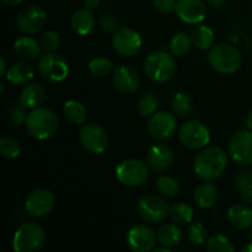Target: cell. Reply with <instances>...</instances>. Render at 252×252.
<instances>
[{
  "mask_svg": "<svg viewBox=\"0 0 252 252\" xmlns=\"http://www.w3.org/2000/svg\"><path fill=\"white\" fill-rule=\"evenodd\" d=\"M228 166V155L221 148L211 147L202 150L194 159L193 169L204 181H214L221 176Z\"/></svg>",
  "mask_w": 252,
  "mask_h": 252,
  "instance_id": "1",
  "label": "cell"
},
{
  "mask_svg": "<svg viewBox=\"0 0 252 252\" xmlns=\"http://www.w3.org/2000/svg\"><path fill=\"white\" fill-rule=\"evenodd\" d=\"M26 129L31 137L46 140L53 137L59 128V120L56 113L46 107H36L27 115Z\"/></svg>",
  "mask_w": 252,
  "mask_h": 252,
  "instance_id": "2",
  "label": "cell"
},
{
  "mask_svg": "<svg viewBox=\"0 0 252 252\" xmlns=\"http://www.w3.org/2000/svg\"><path fill=\"white\" fill-rule=\"evenodd\" d=\"M176 61L174 54L165 51H157L150 53L144 62V70L147 75L155 83H167L176 74Z\"/></svg>",
  "mask_w": 252,
  "mask_h": 252,
  "instance_id": "3",
  "label": "cell"
},
{
  "mask_svg": "<svg viewBox=\"0 0 252 252\" xmlns=\"http://www.w3.org/2000/svg\"><path fill=\"white\" fill-rule=\"evenodd\" d=\"M208 62L218 73L233 74L240 69L243 56L236 47L228 43H219L209 51Z\"/></svg>",
  "mask_w": 252,
  "mask_h": 252,
  "instance_id": "4",
  "label": "cell"
},
{
  "mask_svg": "<svg viewBox=\"0 0 252 252\" xmlns=\"http://www.w3.org/2000/svg\"><path fill=\"white\" fill-rule=\"evenodd\" d=\"M46 235L41 226L33 221L20 225L12 238V248L16 252H36L44 245Z\"/></svg>",
  "mask_w": 252,
  "mask_h": 252,
  "instance_id": "5",
  "label": "cell"
},
{
  "mask_svg": "<svg viewBox=\"0 0 252 252\" xmlns=\"http://www.w3.org/2000/svg\"><path fill=\"white\" fill-rule=\"evenodd\" d=\"M116 177L125 186L139 187L148 181L149 171L140 160L127 159L116 167Z\"/></svg>",
  "mask_w": 252,
  "mask_h": 252,
  "instance_id": "6",
  "label": "cell"
},
{
  "mask_svg": "<svg viewBox=\"0 0 252 252\" xmlns=\"http://www.w3.org/2000/svg\"><path fill=\"white\" fill-rule=\"evenodd\" d=\"M179 139L189 149L198 150L208 144L211 134L203 123L197 120H189L180 127Z\"/></svg>",
  "mask_w": 252,
  "mask_h": 252,
  "instance_id": "7",
  "label": "cell"
},
{
  "mask_svg": "<svg viewBox=\"0 0 252 252\" xmlns=\"http://www.w3.org/2000/svg\"><path fill=\"white\" fill-rule=\"evenodd\" d=\"M137 209L145 221L158 224L164 221L170 214V207L164 198L155 194H147L138 201Z\"/></svg>",
  "mask_w": 252,
  "mask_h": 252,
  "instance_id": "8",
  "label": "cell"
},
{
  "mask_svg": "<svg viewBox=\"0 0 252 252\" xmlns=\"http://www.w3.org/2000/svg\"><path fill=\"white\" fill-rule=\"evenodd\" d=\"M38 71L44 80L59 83L69 75V65L65 59L56 52L44 53L39 58Z\"/></svg>",
  "mask_w": 252,
  "mask_h": 252,
  "instance_id": "9",
  "label": "cell"
},
{
  "mask_svg": "<svg viewBox=\"0 0 252 252\" xmlns=\"http://www.w3.org/2000/svg\"><path fill=\"white\" fill-rule=\"evenodd\" d=\"M177 132V120L170 112H157L150 117L148 122V133L155 140H167L174 137Z\"/></svg>",
  "mask_w": 252,
  "mask_h": 252,
  "instance_id": "10",
  "label": "cell"
},
{
  "mask_svg": "<svg viewBox=\"0 0 252 252\" xmlns=\"http://www.w3.org/2000/svg\"><path fill=\"white\" fill-rule=\"evenodd\" d=\"M142 37L135 30L120 27L112 36V46L122 57H133L142 48Z\"/></svg>",
  "mask_w": 252,
  "mask_h": 252,
  "instance_id": "11",
  "label": "cell"
},
{
  "mask_svg": "<svg viewBox=\"0 0 252 252\" xmlns=\"http://www.w3.org/2000/svg\"><path fill=\"white\" fill-rule=\"evenodd\" d=\"M79 140L84 149L93 154H101L108 145V138L105 129L95 123H89L81 127Z\"/></svg>",
  "mask_w": 252,
  "mask_h": 252,
  "instance_id": "12",
  "label": "cell"
},
{
  "mask_svg": "<svg viewBox=\"0 0 252 252\" xmlns=\"http://www.w3.org/2000/svg\"><path fill=\"white\" fill-rule=\"evenodd\" d=\"M47 21V14L37 5L26 6L16 16V25L21 32L26 34L37 33L42 30Z\"/></svg>",
  "mask_w": 252,
  "mask_h": 252,
  "instance_id": "13",
  "label": "cell"
},
{
  "mask_svg": "<svg viewBox=\"0 0 252 252\" xmlns=\"http://www.w3.org/2000/svg\"><path fill=\"white\" fill-rule=\"evenodd\" d=\"M229 154L236 164H252V130H239L231 137Z\"/></svg>",
  "mask_w": 252,
  "mask_h": 252,
  "instance_id": "14",
  "label": "cell"
},
{
  "mask_svg": "<svg viewBox=\"0 0 252 252\" xmlns=\"http://www.w3.org/2000/svg\"><path fill=\"white\" fill-rule=\"evenodd\" d=\"M54 207V196L46 189H39L30 193L27 197L25 208L33 218H42L47 216Z\"/></svg>",
  "mask_w": 252,
  "mask_h": 252,
  "instance_id": "15",
  "label": "cell"
},
{
  "mask_svg": "<svg viewBox=\"0 0 252 252\" xmlns=\"http://www.w3.org/2000/svg\"><path fill=\"white\" fill-rule=\"evenodd\" d=\"M158 234L145 225H135L128 231L127 245L132 251L148 252L153 250L157 244Z\"/></svg>",
  "mask_w": 252,
  "mask_h": 252,
  "instance_id": "16",
  "label": "cell"
},
{
  "mask_svg": "<svg viewBox=\"0 0 252 252\" xmlns=\"http://www.w3.org/2000/svg\"><path fill=\"white\" fill-rule=\"evenodd\" d=\"M175 11L184 22L197 25L206 17L207 7L202 0H176Z\"/></svg>",
  "mask_w": 252,
  "mask_h": 252,
  "instance_id": "17",
  "label": "cell"
},
{
  "mask_svg": "<svg viewBox=\"0 0 252 252\" xmlns=\"http://www.w3.org/2000/svg\"><path fill=\"white\" fill-rule=\"evenodd\" d=\"M148 165L155 172H165L171 167L175 160V153L165 144H154L147 154Z\"/></svg>",
  "mask_w": 252,
  "mask_h": 252,
  "instance_id": "18",
  "label": "cell"
},
{
  "mask_svg": "<svg viewBox=\"0 0 252 252\" xmlns=\"http://www.w3.org/2000/svg\"><path fill=\"white\" fill-rule=\"evenodd\" d=\"M113 85L123 94H133L139 89L140 78L137 71L128 65H121L113 70Z\"/></svg>",
  "mask_w": 252,
  "mask_h": 252,
  "instance_id": "19",
  "label": "cell"
},
{
  "mask_svg": "<svg viewBox=\"0 0 252 252\" xmlns=\"http://www.w3.org/2000/svg\"><path fill=\"white\" fill-rule=\"evenodd\" d=\"M70 25L71 29L80 36L89 34L95 27V16L93 14V10L88 7L76 10L71 16Z\"/></svg>",
  "mask_w": 252,
  "mask_h": 252,
  "instance_id": "20",
  "label": "cell"
},
{
  "mask_svg": "<svg viewBox=\"0 0 252 252\" xmlns=\"http://www.w3.org/2000/svg\"><path fill=\"white\" fill-rule=\"evenodd\" d=\"M228 220L231 226L246 230L252 226V209L245 204H235L228 212Z\"/></svg>",
  "mask_w": 252,
  "mask_h": 252,
  "instance_id": "21",
  "label": "cell"
},
{
  "mask_svg": "<svg viewBox=\"0 0 252 252\" xmlns=\"http://www.w3.org/2000/svg\"><path fill=\"white\" fill-rule=\"evenodd\" d=\"M14 49L15 53L20 58L26 59V61H32V59H36L37 57H39L42 47L37 39L29 36H24L16 39L14 44Z\"/></svg>",
  "mask_w": 252,
  "mask_h": 252,
  "instance_id": "22",
  "label": "cell"
},
{
  "mask_svg": "<svg viewBox=\"0 0 252 252\" xmlns=\"http://www.w3.org/2000/svg\"><path fill=\"white\" fill-rule=\"evenodd\" d=\"M44 96H46L44 89L39 84H30L22 89L21 95H20V103L25 108L33 110L43 102Z\"/></svg>",
  "mask_w": 252,
  "mask_h": 252,
  "instance_id": "23",
  "label": "cell"
},
{
  "mask_svg": "<svg viewBox=\"0 0 252 252\" xmlns=\"http://www.w3.org/2000/svg\"><path fill=\"white\" fill-rule=\"evenodd\" d=\"M218 198V189L212 181H206V184H202L197 187L194 191V202L199 208H211L214 206Z\"/></svg>",
  "mask_w": 252,
  "mask_h": 252,
  "instance_id": "24",
  "label": "cell"
},
{
  "mask_svg": "<svg viewBox=\"0 0 252 252\" xmlns=\"http://www.w3.org/2000/svg\"><path fill=\"white\" fill-rule=\"evenodd\" d=\"M33 78V70L27 63H15L7 69L6 79L14 85H25Z\"/></svg>",
  "mask_w": 252,
  "mask_h": 252,
  "instance_id": "25",
  "label": "cell"
},
{
  "mask_svg": "<svg viewBox=\"0 0 252 252\" xmlns=\"http://www.w3.org/2000/svg\"><path fill=\"white\" fill-rule=\"evenodd\" d=\"M182 239V231L176 224H165L158 231V241L165 248L174 249Z\"/></svg>",
  "mask_w": 252,
  "mask_h": 252,
  "instance_id": "26",
  "label": "cell"
},
{
  "mask_svg": "<svg viewBox=\"0 0 252 252\" xmlns=\"http://www.w3.org/2000/svg\"><path fill=\"white\" fill-rule=\"evenodd\" d=\"M192 43L198 49H209L214 43V32L206 25H199L191 33Z\"/></svg>",
  "mask_w": 252,
  "mask_h": 252,
  "instance_id": "27",
  "label": "cell"
},
{
  "mask_svg": "<svg viewBox=\"0 0 252 252\" xmlns=\"http://www.w3.org/2000/svg\"><path fill=\"white\" fill-rule=\"evenodd\" d=\"M63 111L66 120L73 125H83L86 121V110L79 101H66Z\"/></svg>",
  "mask_w": 252,
  "mask_h": 252,
  "instance_id": "28",
  "label": "cell"
},
{
  "mask_svg": "<svg viewBox=\"0 0 252 252\" xmlns=\"http://www.w3.org/2000/svg\"><path fill=\"white\" fill-rule=\"evenodd\" d=\"M192 46H193V43H192L191 36H189L186 32L176 33L169 43L170 52L176 57H182L189 53L191 51Z\"/></svg>",
  "mask_w": 252,
  "mask_h": 252,
  "instance_id": "29",
  "label": "cell"
},
{
  "mask_svg": "<svg viewBox=\"0 0 252 252\" xmlns=\"http://www.w3.org/2000/svg\"><path fill=\"white\" fill-rule=\"evenodd\" d=\"M172 110L180 117H187L193 111V101L186 93H177L171 100Z\"/></svg>",
  "mask_w": 252,
  "mask_h": 252,
  "instance_id": "30",
  "label": "cell"
},
{
  "mask_svg": "<svg viewBox=\"0 0 252 252\" xmlns=\"http://www.w3.org/2000/svg\"><path fill=\"white\" fill-rule=\"evenodd\" d=\"M170 217L176 224L186 225V224L191 223L193 219V209L189 204L180 202L170 208Z\"/></svg>",
  "mask_w": 252,
  "mask_h": 252,
  "instance_id": "31",
  "label": "cell"
},
{
  "mask_svg": "<svg viewBox=\"0 0 252 252\" xmlns=\"http://www.w3.org/2000/svg\"><path fill=\"white\" fill-rule=\"evenodd\" d=\"M158 107H159V100H158L157 95L152 91L145 93L142 97L138 101V112L144 117H152L154 113H157Z\"/></svg>",
  "mask_w": 252,
  "mask_h": 252,
  "instance_id": "32",
  "label": "cell"
},
{
  "mask_svg": "<svg viewBox=\"0 0 252 252\" xmlns=\"http://www.w3.org/2000/svg\"><path fill=\"white\" fill-rule=\"evenodd\" d=\"M157 189L162 196L175 197L177 193H179L180 185L179 182H177V180H175L174 177L162 175V176L158 177Z\"/></svg>",
  "mask_w": 252,
  "mask_h": 252,
  "instance_id": "33",
  "label": "cell"
},
{
  "mask_svg": "<svg viewBox=\"0 0 252 252\" xmlns=\"http://www.w3.org/2000/svg\"><path fill=\"white\" fill-rule=\"evenodd\" d=\"M207 251L209 252H234L235 246L224 235H214L207 240Z\"/></svg>",
  "mask_w": 252,
  "mask_h": 252,
  "instance_id": "34",
  "label": "cell"
},
{
  "mask_svg": "<svg viewBox=\"0 0 252 252\" xmlns=\"http://www.w3.org/2000/svg\"><path fill=\"white\" fill-rule=\"evenodd\" d=\"M207 236L208 231L202 223H192L187 229V238L193 246L204 245L207 243Z\"/></svg>",
  "mask_w": 252,
  "mask_h": 252,
  "instance_id": "35",
  "label": "cell"
},
{
  "mask_svg": "<svg viewBox=\"0 0 252 252\" xmlns=\"http://www.w3.org/2000/svg\"><path fill=\"white\" fill-rule=\"evenodd\" d=\"M20 143L12 137H4L0 140V154L6 159H15L20 155Z\"/></svg>",
  "mask_w": 252,
  "mask_h": 252,
  "instance_id": "36",
  "label": "cell"
},
{
  "mask_svg": "<svg viewBox=\"0 0 252 252\" xmlns=\"http://www.w3.org/2000/svg\"><path fill=\"white\" fill-rule=\"evenodd\" d=\"M89 69L95 76L102 78L112 71L113 64L107 58H95L89 63Z\"/></svg>",
  "mask_w": 252,
  "mask_h": 252,
  "instance_id": "37",
  "label": "cell"
},
{
  "mask_svg": "<svg viewBox=\"0 0 252 252\" xmlns=\"http://www.w3.org/2000/svg\"><path fill=\"white\" fill-rule=\"evenodd\" d=\"M39 43H41L42 49L46 53H53L58 49L61 38H59V34L56 31H47L41 36Z\"/></svg>",
  "mask_w": 252,
  "mask_h": 252,
  "instance_id": "38",
  "label": "cell"
},
{
  "mask_svg": "<svg viewBox=\"0 0 252 252\" xmlns=\"http://www.w3.org/2000/svg\"><path fill=\"white\" fill-rule=\"evenodd\" d=\"M120 21H118L117 17L112 14H105L101 16L100 19V27L102 29L103 32L106 33H115L120 27Z\"/></svg>",
  "mask_w": 252,
  "mask_h": 252,
  "instance_id": "39",
  "label": "cell"
},
{
  "mask_svg": "<svg viewBox=\"0 0 252 252\" xmlns=\"http://www.w3.org/2000/svg\"><path fill=\"white\" fill-rule=\"evenodd\" d=\"M235 187L240 192L245 189H252V171L251 170H244L240 171L235 177Z\"/></svg>",
  "mask_w": 252,
  "mask_h": 252,
  "instance_id": "40",
  "label": "cell"
},
{
  "mask_svg": "<svg viewBox=\"0 0 252 252\" xmlns=\"http://www.w3.org/2000/svg\"><path fill=\"white\" fill-rule=\"evenodd\" d=\"M26 108L21 105V103H15L10 107V121L14 123L15 126H21L24 123H26V112H25Z\"/></svg>",
  "mask_w": 252,
  "mask_h": 252,
  "instance_id": "41",
  "label": "cell"
},
{
  "mask_svg": "<svg viewBox=\"0 0 252 252\" xmlns=\"http://www.w3.org/2000/svg\"><path fill=\"white\" fill-rule=\"evenodd\" d=\"M154 7L160 14H170L176 7V0H154Z\"/></svg>",
  "mask_w": 252,
  "mask_h": 252,
  "instance_id": "42",
  "label": "cell"
},
{
  "mask_svg": "<svg viewBox=\"0 0 252 252\" xmlns=\"http://www.w3.org/2000/svg\"><path fill=\"white\" fill-rule=\"evenodd\" d=\"M101 4V0H84V5L85 7L90 10H96Z\"/></svg>",
  "mask_w": 252,
  "mask_h": 252,
  "instance_id": "43",
  "label": "cell"
},
{
  "mask_svg": "<svg viewBox=\"0 0 252 252\" xmlns=\"http://www.w3.org/2000/svg\"><path fill=\"white\" fill-rule=\"evenodd\" d=\"M241 198H243L244 203L251 204L252 203V189H245L241 192Z\"/></svg>",
  "mask_w": 252,
  "mask_h": 252,
  "instance_id": "44",
  "label": "cell"
},
{
  "mask_svg": "<svg viewBox=\"0 0 252 252\" xmlns=\"http://www.w3.org/2000/svg\"><path fill=\"white\" fill-rule=\"evenodd\" d=\"M7 73V66H6V61H5L4 57H0V76H6Z\"/></svg>",
  "mask_w": 252,
  "mask_h": 252,
  "instance_id": "45",
  "label": "cell"
},
{
  "mask_svg": "<svg viewBox=\"0 0 252 252\" xmlns=\"http://www.w3.org/2000/svg\"><path fill=\"white\" fill-rule=\"evenodd\" d=\"M207 2L212 7H220L225 4L226 0H207Z\"/></svg>",
  "mask_w": 252,
  "mask_h": 252,
  "instance_id": "46",
  "label": "cell"
},
{
  "mask_svg": "<svg viewBox=\"0 0 252 252\" xmlns=\"http://www.w3.org/2000/svg\"><path fill=\"white\" fill-rule=\"evenodd\" d=\"M2 2L7 6H17V5L21 4L22 0H2Z\"/></svg>",
  "mask_w": 252,
  "mask_h": 252,
  "instance_id": "47",
  "label": "cell"
},
{
  "mask_svg": "<svg viewBox=\"0 0 252 252\" xmlns=\"http://www.w3.org/2000/svg\"><path fill=\"white\" fill-rule=\"evenodd\" d=\"M246 126H248L249 129L252 130V110L246 116Z\"/></svg>",
  "mask_w": 252,
  "mask_h": 252,
  "instance_id": "48",
  "label": "cell"
},
{
  "mask_svg": "<svg viewBox=\"0 0 252 252\" xmlns=\"http://www.w3.org/2000/svg\"><path fill=\"white\" fill-rule=\"evenodd\" d=\"M171 251V249H169V248H165V246H160V248H157V249H154V252H170Z\"/></svg>",
  "mask_w": 252,
  "mask_h": 252,
  "instance_id": "49",
  "label": "cell"
},
{
  "mask_svg": "<svg viewBox=\"0 0 252 252\" xmlns=\"http://www.w3.org/2000/svg\"><path fill=\"white\" fill-rule=\"evenodd\" d=\"M243 252H252V243H249L248 245H245L243 248Z\"/></svg>",
  "mask_w": 252,
  "mask_h": 252,
  "instance_id": "50",
  "label": "cell"
},
{
  "mask_svg": "<svg viewBox=\"0 0 252 252\" xmlns=\"http://www.w3.org/2000/svg\"><path fill=\"white\" fill-rule=\"evenodd\" d=\"M0 93H1V94L5 93V84L2 83V81L0 83Z\"/></svg>",
  "mask_w": 252,
  "mask_h": 252,
  "instance_id": "51",
  "label": "cell"
},
{
  "mask_svg": "<svg viewBox=\"0 0 252 252\" xmlns=\"http://www.w3.org/2000/svg\"><path fill=\"white\" fill-rule=\"evenodd\" d=\"M248 239H249V240H250L251 243H252V229H251V230L249 231V233H248Z\"/></svg>",
  "mask_w": 252,
  "mask_h": 252,
  "instance_id": "52",
  "label": "cell"
}]
</instances>
